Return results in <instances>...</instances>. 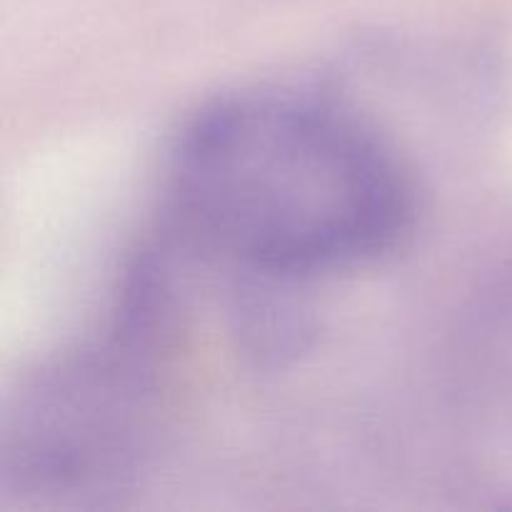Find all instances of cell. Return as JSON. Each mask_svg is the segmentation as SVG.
I'll use <instances>...</instances> for the list:
<instances>
[{"label":"cell","instance_id":"1","mask_svg":"<svg viewBox=\"0 0 512 512\" xmlns=\"http://www.w3.org/2000/svg\"><path fill=\"white\" fill-rule=\"evenodd\" d=\"M185 225L233 263L305 275L363 263L405 230L393 150L340 105L258 90L195 115L170 168Z\"/></svg>","mask_w":512,"mask_h":512}]
</instances>
